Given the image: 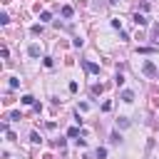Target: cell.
Here are the masks:
<instances>
[{"mask_svg": "<svg viewBox=\"0 0 159 159\" xmlns=\"http://www.w3.org/2000/svg\"><path fill=\"white\" fill-rule=\"evenodd\" d=\"M142 72H144L147 77H154V75H157V65H154V62H149V60H147V62L142 65Z\"/></svg>", "mask_w": 159, "mask_h": 159, "instance_id": "6da1fadb", "label": "cell"}, {"mask_svg": "<svg viewBox=\"0 0 159 159\" xmlns=\"http://www.w3.org/2000/svg\"><path fill=\"white\" fill-rule=\"evenodd\" d=\"M82 67H85L87 72H92V75H94V72H99V65H94V62H87V60L82 62Z\"/></svg>", "mask_w": 159, "mask_h": 159, "instance_id": "7a4b0ae2", "label": "cell"}, {"mask_svg": "<svg viewBox=\"0 0 159 159\" xmlns=\"http://www.w3.org/2000/svg\"><path fill=\"white\" fill-rule=\"evenodd\" d=\"M122 102H134V92L132 90H124L122 92Z\"/></svg>", "mask_w": 159, "mask_h": 159, "instance_id": "3957f363", "label": "cell"}, {"mask_svg": "<svg viewBox=\"0 0 159 159\" xmlns=\"http://www.w3.org/2000/svg\"><path fill=\"white\" fill-rule=\"evenodd\" d=\"M134 23H137V25H147V17L137 13V15H134Z\"/></svg>", "mask_w": 159, "mask_h": 159, "instance_id": "277c9868", "label": "cell"}, {"mask_svg": "<svg viewBox=\"0 0 159 159\" xmlns=\"http://www.w3.org/2000/svg\"><path fill=\"white\" fill-rule=\"evenodd\" d=\"M117 127H122V129L129 127V119H127V117H119V119H117Z\"/></svg>", "mask_w": 159, "mask_h": 159, "instance_id": "5b68a950", "label": "cell"}, {"mask_svg": "<svg viewBox=\"0 0 159 159\" xmlns=\"http://www.w3.org/2000/svg\"><path fill=\"white\" fill-rule=\"evenodd\" d=\"M28 52H30V57H40V47H37V45H30Z\"/></svg>", "mask_w": 159, "mask_h": 159, "instance_id": "8992f818", "label": "cell"}, {"mask_svg": "<svg viewBox=\"0 0 159 159\" xmlns=\"http://www.w3.org/2000/svg\"><path fill=\"white\" fill-rule=\"evenodd\" d=\"M23 105H35V97H32V94H25V97H23Z\"/></svg>", "mask_w": 159, "mask_h": 159, "instance_id": "52a82bcc", "label": "cell"}, {"mask_svg": "<svg viewBox=\"0 0 159 159\" xmlns=\"http://www.w3.org/2000/svg\"><path fill=\"white\" fill-rule=\"evenodd\" d=\"M102 92H105L102 85H92V94H102Z\"/></svg>", "mask_w": 159, "mask_h": 159, "instance_id": "ba28073f", "label": "cell"}, {"mask_svg": "<svg viewBox=\"0 0 159 159\" xmlns=\"http://www.w3.org/2000/svg\"><path fill=\"white\" fill-rule=\"evenodd\" d=\"M152 37H154V45H159V25L152 30Z\"/></svg>", "mask_w": 159, "mask_h": 159, "instance_id": "9c48e42d", "label": "cell"}, {"mask_svg": "<svg viewBox=\"0 0 159 159\" xmlns=\"http://www.w3.org/2000/svg\"><path fill=\"white\" fill-rule=\"evenodd\" d=\"M50 17H52V15H50L47 10H43V13H40V20H43V23H47V20H50Z\"/></svg>", "mask_w": 159, "mask_h": 159, "instance_id": "30bf717a", "label": "cell"}, {"mask_svg": "<svg viewBox=\"0 0 159 159\" xmlns=\"http://www.w3.org/2000/svg\"><path fill=\"white\" fill-rule=\"evenodd\" d=\"M119 139H122V137H119V134H117V132H114V134H112V137H109V144H119Z\"/></svg>", "mask_w": 159, "mask_h": 159, "instance_id": "8fae6325", "label": "cell"}, {"mask_svg": "<svg viewBox=\"0 0 159 159\" xmlns=\"http://www.w3.org/2000/svg\"><path fill=\"white\" fill-rule=\"evenodd\" d=\"M105 157H107V149L99 147V149H97V159H105Z\"/></svg>", "mask_w": 159, "mask_h": 159, "instance_id": "7c38bea8", "label": "cell"}, {"mask_svg": "<svg viewBox=\"0 0 159 159\" xmlns=\"http://www.w3.org/2000/svg\"><path fill=\"white\" fill-rule=\"evenodd\" d=\"M114 82H117V87H122V85H124V75H122V72H119V75H117V80H114Z\"/></svg>", "mask_w": 159, "mask_h": 159, "instance_id": "4fadbf2b", "label": "cell"}, {"mask_svg": "<svg viewBox=\"0 0 159 159\" xmlns=\"http://www.w3.org/2000/svg\"><path fill=\"white\" fill-rule=\"evenodd\" d=\"M62 15H65V17H72V8L65 5V8H62Z\"/></svg>", "mask_w": 159, "mask_h": 159, "instance_id": "5bb4252c", "label": "cell"}, {"mask_svg": "<svg viewBox=\"0 0 159 159\" xmlns=\"http://www.w3.org/2000/svg\"><path fill=\"white\" fill-rule=\"evenodd\" d=\"M67 134H70V137H80V129H77V127H72V129H70Z\"/></svg>", "mask_w": 159, "mask_h": 159, "instance_id": "9a60e30c", "label": "cell"}]
</instances>
